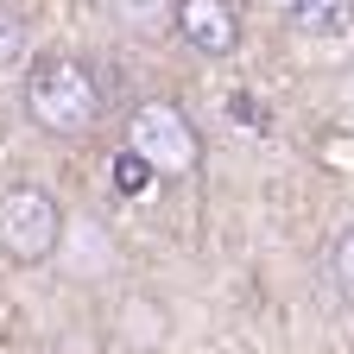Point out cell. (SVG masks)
I'll return each mask as SVG.
<instances>
[{
    "mask_svg": "<svg viewBox=\"0 0 354 354\" xmlns=\"http://www.w3.org/2000/svg\"><path fill=\"white\" fill-rule=\"evenodd\" d=\"M64 241V209L57 196H44L38 184L0 190V259L13 266H44Z\"/></svg>",
    "mask_w": 354,
    "mask_h": 354,
    "instance_id": "obj_3",
    "label": "cell"
},
{
    "mask_svg": "<svg viewBox=\"0 0 354 354\" xmlns=\"http://www.w3.org/2000/svg\"><path fill=\"white\" fill-rule=\"evenodd\" d=\"M108 7H114L133 32H165V26H171V0H108Z\"/></svg>",
    "mask_w": 354,
    "mask_h": 354,
    "instance_id": "obj_6",
    "label": "cell"
},
{
    "mask_svg": "<svg viewBox=\"0 0 354 354\" xmlns=\"http://www.w3.org/2000/svg\"><path fill=\"white\" fill-rule=\"evenodd\" d=\"M19 51H26V26H19L13 7H0V70L19 64Z\"/></svg>",
    "mask_w": 354,
    "mask_h": 354,
    "instance_id": "obj_8",
    "label": "cell"
},
{
    "mask_svg": "<svg viewBox=\"0 0 354 354\" xmlns=\"http://www.w3.org/2000/svg\"><path fill=\"white\" fill-rule=\"evenodd\" d=\"M291 38L304 44H348L354 38V0H279Z\"/></svg>",
    "mask_w": 354,
    "mask_h": 354,
    "instance_id": "obj_5",
    "label": "cell"
},
{
    "mask_svg": "<svg viewBox=\"0 0 354 354\" xmlns=\"http://www.w3.org/2000/svg\"><path fill=\"white\" fill-rule=\"evenodd\" d=\"M171 26H177V38H184L190 51H203V57L241 51V13L228 7V0H171Z\"/></svg>",
    "mask_w": 354,
    "mask_h": 354,
    "instance_id": "obj_4",
    "label": "cell"
},
{
    "mask_svg": "<svg viewBox=\"0 0 354 354\" xmlns=\"http://www.w3.org/2000/svg\"><path fill=\"white\" fill-rule=\"evenodd\" d=\"M127 158L146 177H190L203 165V133L177 102H140L127 114Z\"/></svg>",
    "mask_w": 354,
    "mask_h": 354,
    "instance_id": "obj_2",
    "label": "cell"
},
{
    "mask_svg": "<svg viewBox=\"0 0 354 354\" xmlns=\"http://www.w3.org/2000/svg\"><path fill=\"white\" fill-rule=\"evenodd\" d=\"M26 114L44 127V133H57V140H76V133H88L102 120V82L95 70H88L82 57H38L32 76H26Z\"/></svg>",
    "mask_w": 354,
    "mask_h": 354,
    "instance_id": "obj_1",
    "label": "cell"
},
{
    "mask_svg": "<svg viewBox=\"0 0 354 354\" xmlns=\"http://www.w3.org/2000/svg\"><path fill=\"white\" fill-rule=\"evenodd\" d=\"M114 177H120V190H127V196H140V190H146V171H140V165H133L127 152L114 158Z\"/></svg>",
    "mask_w": 354,
    "mask_h": 354,
    "instance_id": "obj_9",
    "label": "cell"
},
{
    "mask_svg": "<svg viewBox=\"0 0 354 354\" xmlns=\"http://www.w3.org/2000/svg\"><path fill=\"white\" fill-rule=\"evenodd\" d=\"M329 279H335V291L354 304V228H342L335 247H329Z\"/></svg>",
    "mask_w": 354,
    "mask_h": 354,
    "instance_id": "obj_7",
    "label": "cell"
}]
</instances>
